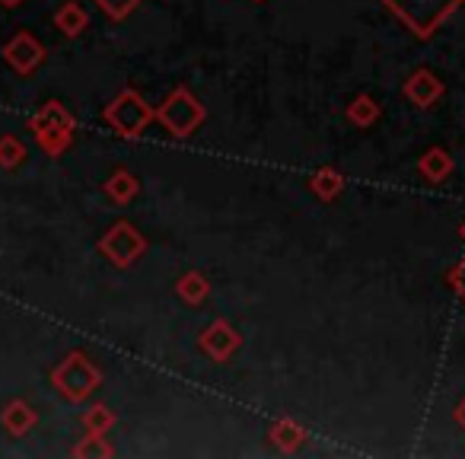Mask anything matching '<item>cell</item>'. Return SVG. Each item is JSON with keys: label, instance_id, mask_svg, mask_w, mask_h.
<instances>
[{"label": "cell", "instance_id": "cell-4", "mask_svg": "<svg viewBox=\"0 0 465 459\" xmlns=\"http://www.w3.org/2000/svg\"><path fill=\"white\" fill-rule=\"evenodd\" d=\"M450 287L459 294V300L465 304V259L452 265V272H450Z\"/></svg>", "mask_w": 465, "mask_h": 459}, {"label": "cell", "instance_id": "cell-3", "mask_svg": "<svg viewBox=\"0 0 465 459\" xmlns=\"http://www.w3.org/2000/svg\"><path fill=\"white\" fill-rule=\"evenodd\" d=\"M420 173H424L430 182H443L446 175L452 173V156L446 154V150H440V147L427 150L424 160H420Z\"/></svg>", "mask_w": 465, "mask_h": 459}, {"label": "cell", "instance_id": "cell-5", "mask_svg": "<svg viewBox=\"0 0 465 459\" xmlns=\"http://www.w3.org/2000/svg\"><path fill=\"white\" fill-rule=\"evenodd\" d=\"M456 424H459V427H462V431H465V399L459 402V408H456Z\"/></svg>", "mask_w": 465, "mask_h": 459}, {"label": "cell", "instance_id": "cell-6", "mask_svg": "<svg viewBox=\"0 0 465 459\" xmlns=\"http://www.w3.org/2000/svg\"><path fill=\"white\" fill-rule=\"evenodd\" d=\"M462 240H465V224H462Z\"/></svg>", "mask_w": 465, "mask_h": 459}, {"label": "cell", "instance_id": "cell-1", "mask_svg": "<svg viewBox=\"0 0 465 459\" xmlns=\"http://www.w3.org/2000/svg\"><path fill=\"white\" fill-rule=\"evenodd\" d=\"M389 7L418 35H430L459 7V0H389Z\"/></svg>", "mask_w": 465, "mask_h": 459}, {"label": "cell", "instance_id": "cell-2", "mask_svg": "<svg viewBox=\"0 0 465 459\" xmlns=\"http://www.w3.org/2000/svg\"><path fill=\"white\" fill-rule=\"evenodd\" d=\"M405 93H408V99H411V103L430 105V103H437V96L443 93V84H440V80L433 77L430 71H418L411 80H408Z\"/></svg>", "mask_w": 465, "mask_h": 459}]
</instances>
